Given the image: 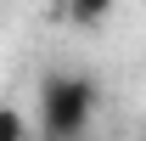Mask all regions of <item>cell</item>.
<instances>
[{
    "instance_id": "obj_2",
    "label": "cell",
    "mask_w": 146,
    "mask_h": 141,
    "mask_svg": "<svg viewBox=\"0 0 146 141\" xmlns=\"http://www.w3.org/2000/svg\"><path fill=\"white\" fill-rule=\"evenodd\" d=\"M112 6H118V0H62V17H68V23H79V28H90V23H101V17H107Z\"/></svg>"
},
{
    "instance_id": "obj_1",
    "label": "cell",
    "mask_w": 146,
    "mask_h": 141,
    "mask_svg": "<svg viewBox=\"0 0 146 141\" xmlns=\"http://www.w3.org/2000/svg\"><path fill=\"white\" fill-rule=\"evenodd\" d=\"M96 113V85L84 73H51L39 85V130L45 141H79Z\"/></svg>"
},
{
    "instance_id": "obj_3",
    "label": "cell",
    "mask_w": 146,
    "mask_h": 141,
    "mask_svg": "<svg viewBox=\"0 0 146 141\" xmlns=\"http://www.w3.org/2000/svg\"><path fill=\"white\" fill-rule=\"evenodd\" d=\"M0 141H28V119L17 107H0Z\"/></svg>"
}]
</instances>
